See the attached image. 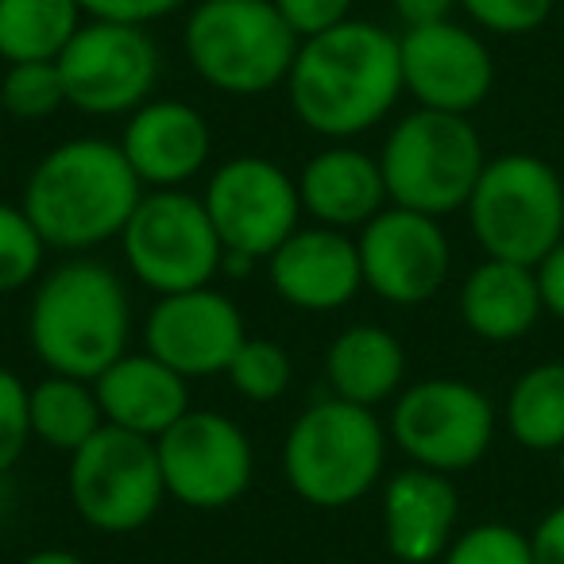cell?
Instances as JSON below:
<instances>
[{
	"mask_svg": "<svg viewBox=\"0 0 564 564\" xmlns=\"http://www.w3.org/2000/svg\"><path fill=\"white\" fill-rule=\"evenodd\" d=\"M402 89L399 35L371 20H345L299 43L286 101L310 132L348 143L394 112Z\"/></svg>",
	"mask_w": 564,
	"mask_h": 564,
	"instance_id": "obj_1",
	"label": "cell"
},
{
	"mask_svg": "<svg viewBox=\"0 0 564 564\" xmlns=\"http://www.w3.org/2000/svg\"><path fill=\"white\" fill-rule=\"evenodd\" d=\"M140 197L143 182L135 178L120 143L101 135H78L51 148L32 166L20 194V209L40 228L47 248L82 256L120 240Z\"/></svg>",
	"mask_w": 564,
	"mask_h": 564,
	"instance_id": "obj_2",
	"label": "cell"
},
{
	"mask_svg": "<svg viewBox=\"0 0 564 564\" xmlns=\"http://www.w3.org/2000/svg\"><path fill=\"white\" fill-rule=\"evenodd\" d=\"M128 337L132 302L109 263L70 256L35 282L28 306V340L51 376L94 383L128 352Z\"/></svg>",
	"mask_w": 564,
	"mask_h": 564,
	"instance_id": "obj_3",
	"label": "cell"
},
{
	"mask_svg": "<svg viewBox=\"0 0 564 564\" xmlns=\"http://www.w3.org/2000/svg\"><path fill=\"white\" fill-rule=\"evenodd\" d=\"M391 433L376 410L345 399H317L306 406L282 441V476L302 502L345 510L368 499L383 479Z\"/></svg>",
	"mask_w": 564,
	"mask_h": 564,
	"instance_id": "obj_4",
	"label": "cell"
},
{
	"mask_svg": "<svg viewBox=\"0 0 564 564\" xmlns=\"http://www.w3.org/2000/svg\"><path fill=\"white\" fill-rule=\"evenodd\" d=\"M299 35L271 0H202L182 28L186 63L209 89L259 97L286 86Z\"/></svg>",
	"mask_w": 564,
	"mask_h": 564,
	"instance_id": "obj_5",
	"label": "cell"
},
{
	"mask_svg": "<svg viewBox=\"0 0 564 564\" xmlns=\"http://www.w3.org/2000/svg\"><path fill=\"white\" fill-rule=\"evenodd\" d=\"M464 213L484 256L538 267L564 240V178L533 151H502L487 159Z\"/></svg>",
	"mask_w": 564,
	"mask_h": 564,
	"instance_id": "obj_6",
	"label": "cell"
},
{
	"mask_svg": "<svg viewBox=\"0 0 564 564\" xmlns=\"http://www.w3.org/2000/svg\"><path fill=\"white\" fill-rule=\"evenodd\" d=\"M487 159L491 155L468 117L414 109L387 132L379 171L391 205L441 220L468 205Z\"/></svg>",
	"mask_w": 564,
	"mask_h": 564,
	"instance_id": "obj_7",
	"label": "cell"
},
{
	"mask_svg": "<svg viewBox=\"0 0 564 564\" xmlns=\"http://www.w3.org/2000/svg\"><path fill=\"white\" fill-rule=\"evenodd\" d=\"M120 251L132 279L159 299L213 286L225 271V243L205 202L186 189H143L120 232Z\"/></svg>",
	"mask_w": 564,
	"mask_h": 564,
	"instance_id": "obj_8",
	"label": "cell"
},
{
	"mask_svg": "<svg viewBox=\"0 0 564 564\" xmlns=\"http://www.w3.org/2000/svg\"><path fill=\"white\" fill-rule=\"evenodd\" d=\"M499 414L476 383L453 376L402 387L391 406V441L414 468L464 476L491 453Z\"/></svg>",
	"mask_w": 564,
	"mask_h": 564,
	"instance_id": "obj_9",
	"label": "cell"
},
{
	"mask_svg": "<svg viewBox=\"0 0 564 564\" xmlns=\"http://www.w3.org/2000/svg\"><path fill=\"white\" fill-rule=\"evenodd\" d=\"M66 491L78 518L97 533H135L166 499L155 441L101 425L70 456Z\"/></svg>",
	"mask_w": 564,
	"mask_h": 564,
	"instance_id": "obj_10",
	"label": "cell"
},
{
	"mask_svg": "<svg viewBox=\"0 0 564 564\" xmlns=\"http://www.w3.org/2000/svg\"><path fill=\"white\" fill-rule=\"evenodd\" d=\"M66 105L86 117H128L151 101L159 82V47L148 28L89 20L58 55Z\"/></svg>",
	"mask_w": 564,
	"mask_h": 564,
	"instance_id": "obj_11",
	"label": "cell"
},
{
	"mask_svg": "<svg viewBox=\"0 0 564 564\" xmlns=\"http://www.w3.org/2000/svg\"><path fill=\"white\" fill-rule=\"evenodd\" d=\"M166 499L189 510H225L248 495L256 479V448L240 422L217 410L189 406L163 437H155Z\"/></svg>",
	"mask_w": 564,
	"mask_h": 564,
	"instance_id": "obj_12",
	"label": "cell"
},
{
	"mask_svg": "<svg viewBox=\"0 0 564 564\" xmlns=\"http://www.w3.org/2000/svg\"><path fill=\"white\" fill-rule=\"evenodd\" d=\"M225 256L271 259L274 248L302 228L299 178L263 155H236L213 171L202 194Z\"/></svg>",
	"mask_w": 564,
	"mask_h": 564,
	"instance_id": "obj_13",
	"label": "cell"
},
{
	"mask_svg": "<svg viewBox=\"0 0 564 564\" xmlns=\"http://www.w3.org/2000/svg\"><path fill=\"white\" fill-rule=\"evenodd\" d=\"M364 286L391 306H422L437 299L453 271V243L437 217L387 205L360 228Z\"/></svg>",
	"mask_w": 564,
	"mask_h": 564,
	"instance_id": "obj_14",
	"label": "cell"
},
{
	"mask_svg": "<svg viewBox=\"0 0 564 564\" xmlns=\"http://www.w3.org/2000/svg\"><path fill=\"white\" fill-rule=\"evenodd\" d=\"M402 89L417 109L471 117L495 89V55L468 24L441 20L425 28H402L399 35Z\"/></svg>",
	"mask_w": 564,
	"mask_h": 564,
	"instance_id": "obj_15",
	"label": "cell"
},
{
	"mask_svg": "<svg viewBox=\"0 0 564 564\" xmlns=\"http://www.w3.org/2000/svg\"><path fill=\"white\" fill-rule=\"evenodd\" d=\"M243 340L240 306L217 286L163 294L143 325V348L182 379L225 376Z\"/></svg>",
	"mask_w": 564,
	"mask_h": 564,
	"instance_id": "obj_16",
	"label": "cell"
},
{
	"mask_svg": "<svg viewBox=\"0 0 564 564\" xmlns=\"http://www.w3.org/2000/svg\"><path fill=\"white\" fill-rule=\"evenodd\" d=\"M271 291L302 314L345 310L364 291L360 248L348 232L325 225H302L267 259Z\"/></svg>",
	"mask_w": 564,
	"mask_h": 564,
	"instance_id": "obj_17",
	"label": "cell"
},
{
	"mask_svg": "<svg viewBox=\"0 0 564 564\" xmlns=\"http://www.w3.org/2000/svg\"><path fill=\"white\" fill-rule=\"evenodd\" d=\"M117 143L143 189H182L209 163L213 128L194 105L151 97L148 105L128 112Z\"/></svg>",
	"mask_w": 564,
	"mask_h": 564,
	"instance_id": "obj_18",
	"label": "cell"
},
{
	"mask_svg": "<svg viewBox=\"0 0 564 564\" xmlns=\"http://www.w3.org/2000/svg\"><path fill=\"white\" fill-rule=\"evenodd\" d=\"M460 495L453 476L402 468L383 487V541L399 564H437L456 538Z\"/></svg>",
	"mask_w": 564,
	"mask_h": 564,
	"instance_id": "obj_19",
	"label": "cell"
},
{
	"mask_svg": "<svg viewBox=\"0 0 564 564\" xmlns=\"http://www.w3.org/2000/svg\"><path fill=\"white\" fill-rule=\"evenodd\" d=\"M97 402H101L105 425H117L135 437H163L174 422L189 410V379L143 348L124 352L117 364L94 379Z\"/></svg>",
	"mask_w": 564,
	"mask_h": 564,
	"instance_id": "obj_20",
	"label": "cell"
},
{
	"mask_svg": "<svg viewBox=\"0 0 564 564\" xmlns=\"http://www.w3.org/2000/svg\"><path fill=\"white\" fill-rule=\"evenodd\" d=\"M302 213L325 228H364L376 213L387 209V182L379 171V155L352 148V143H329L317 151L299 174Z\"/></svg>",
	"mask_w": 564,
	"mask_h": 564,
	"instance_id": "obj_21",
	"label": "cell"
},
{
	"mask_svg": "<svg viewBox=\"0 0 564 564\" xmlns=\"http://www.w3.org/2000/svg\"><path fill=\"white\" fill-rule=\"evenodd\" d=\"M460 322L471 337L487 345H510L522 340L533 325L545 317L538 271L510 259L484 256L460 282Z\"/></svg>",
	"mask_w": 564,
	"mask_h": 564,
	"instance_id": "obj_22",
	"label": "cell"
},
{
	"mask_svg": "<svg viewBox=\"0 0 564 564\" xmlns=\"http://www.w3.org/2000/svg\"><path fill=\"white\" fill-rule=\"evenodd\" d=\"M325 383L333 399L356 402V406H383L399 399L406 383V348L383 325H348L333 337L325 352Z\"/></svg>",
	"mask_w": 564,
	"mask_h": 564,
	"instance_id": "obj_23",
	"label": "cell"
},
{
	"mask_svg": "<svg viewBox=\"0 0 564 564\" xmlns=\"http://www.w3.org/2000/svg\"><path fill=\"white\" fill-rule=\"evenodd\" d=\"M502 422L525 453H561L564 448V360H541L510 383Z\"/></svg>",
	"mask_w": 564,
	"mask_h": 564,
	"instance_id": "obj_24",
	"label": "cell"
},
{
	"mask_svg": "<svg viewBox=\"0 0 564 564\" xmlns=\"http://www.w3.org/2000/svg\"><path fill=\"white\" fill-rule=\"evenodd\" d=\"M82 24L78 0H0V58L9 66L58 63Z\"/></svg>",
	"mask_w": 564,
	"mask_h": 564,
	"instance_id": "obj_25",
	"label": "cell"
},
{
	"mask_svg": "<svg viewBox=\"0 0 564 564\" xmlns=\"http://www.w3.org/2000/svg\"><path fill=\"white\" fill-rule=\"evenodd\" d=\"M28 414H32V441L66 456L78 453L105 425L94 383L74 376L40 379L28 394Z\"/></svg>",
	"mask_w": 564,
	"mask_h": 564,
	"instance_id": "obj_26",
	"label": "cell"
},
{
	"mask_svg": "<svg viewBox=\"0 0 564 564\" xmlns=\"http://www.w3.org/2000/svg\"><path fill=\"white\" fill-rule=\"evenodd\" d=\"M225 379L232 383V391L240 394V399L274 402L291 391L294 364L282 345H274V340H267V337H248L236 348Z\"/></svg>",
	"mask_w": 564,
	"mask_h": 564,
	"instance_id": "obj_27",
	"label": "cell"
},
{
	"mask_svg": "<svg viewBox=\"0 0 564 564\" xmlns=\"http://www.w3.org/2000/svg\"><path fill=\"white\" fill-rule=\"evenodd\" d=\"M47 243L28 213L12 202H0V294H17L40 282Z\"/></svg>",
	"mask_w": 564,
	"mask_h": 564,
	"instance_id": "obj_28",
	"label": "cell"
},
{
	"mask_svg": "<svg viewBox=\"0 0 564 564\" xmlns=\"http://www.w3.org/2000/svg\"><path fill=\"white\" fill-rule=\"evenodd\" d=\"M66 105L58 63H12L0 78V109L17 120H47Z\"/></svg>",
	"mask_w": 564,
	"mask_h": 564,
	"instance_id": "obj_29",
	"label": "cell"
},
{
	"mask_svg": "<svg viewBox=\"0 0 564 564\" xmlns=\"http://www.w3.org/2000/svg\"><path fill=\"white\" fill-rule=\"evenodd\" d=\"M437 564H533L530 533L510 522H479L453 538Z\"/></svg>",
	"mask_w": 564,
	"mask_h": 564,
	"instance_id": "obj_30",
	"label": "cell"
},
{
	"mask_svg": "<svg viewBox=\"0 0 564 564\" xmlns=\"http://www.w3.org/2000/svg\"><path fill=\"white\" fill-rule=\"evenodd\" d=\"M556 0H460V12L491 35H530L549 24Z\"/></svg>",
	"mask_w": 564,
	"mask_h": 564,
	"instance_id": "obj_31",
	"label": "cell"
},
{
	"mask_svg": "<svg viewBox=\"0 0 564 564\" xmlns=\"http://www.w3.org/2000/svg\"><path fill=\"white\" fill-rule=\"evenodd\" d=\"M32 387L17 371L0 368V479L9 476L32 441V414H28Z\"/></svg>",
	"mask_w": 564,
	"mask_h": 564,
	"instance_id": "obj_32",
	"label": "cell"
},
{
	"mask_svg": "<svg viewBox=\"0 0 564 564\" xmlns=\"http://www.w3.org/2000/svg\"><path fill=\"white\" fill-rule=\"evenodd\" d=\"M279 17L294 28L299 40H310V35H322L329 28L352 20V4L356 0H271Z\"/></svg>",
	"mask_w": 564,
	"mask_h": 564,
	"instance_id": "obj_33",
	"label": "cell"
},
{
	"mask_svg": "<svg viewBox=\"0 0 564 564\" xmlns=\"http://www.w3.org/2000/svg\"><path fill=\"white\" fill-rule=\"evenodd\" d=\"M89 20H117V24L148 28L155 20H166L186 4V0H78Z\"/></svg>",
	"mask_w": 564,
	"mask_h": 564,
	"instance_id": "obj_34",
	"label": "cell"
},
{
	"mask_svg": "<svg viewBox=\"0 0 564 564\" xmlns=\"http://www.w3.org/2000/svg\"><path fill=\"white\" fill-rule=\"evenodd\" d=\"M530 549L533 564H564V502L538 518V525L530 530Z\"/></svg>",
	"mask_w": 564,
	"mask_h": 564,
	"instance_id": "obj_35",
	"label": "cell"
},
{
	"mask_svg": "<svg viewBox=\"0 0 564 564\" xmlns=\"http://www.w3.org/2000/svg\"><path fill=\"white\" fill-rule=\"evenodd\" d=\"M538 286H541V302H545V314L553 322L564 325V240L541 259L538 267Z\"/></svg>",
	"mask_w": 564,
	"mask_h": 564,
	"instance_id": "obj_36",
	"label": "cell"
},
{
	"mask_svg": "<svg viewBox=\"0 0 564 564\" xmlns=\"http://www.w3.org/2000/svg\"><path fill=\"white\" fill-rule=\"evenodd\" d=\"M394 17L402 20V28H425L453 20V12L460 9V0H391Z\"/></svg>",
	"mask_w": 564,
	"mask_h": 564,
	"instance_id": "obj_37",
	"label": "cell"
},
{
	"mask_svg": "<svg viewBox=\"0 0 564 564\" xmlns=\"http://www.w3.org/2000/svg\"><path fill=\"white\" fill-rule=\"evenodd\" d=\"M17 564H89V561H82L70 549H35V553H28L24 561H17Z\"/></svg>",
	"mask_w": 564,
	"mask_h": 564,
	"instance_id": "obj_38",
	"label": "cell"
},
{
	"mask_svg": "<svg viewBox=\"0 0 564 564\" xmlns=\"http://www.w3.org/2000/svg\"><path fill=\"white\" fill-rule=\"evenodd\" d=\"M556 471H561V484H564V448L556 453Z\"/></svg>",
	"mask_w": 564,
	"mask_h": 564,
	"instance_id": "obj_39",
	"label": "cell"
}]
</instances>
